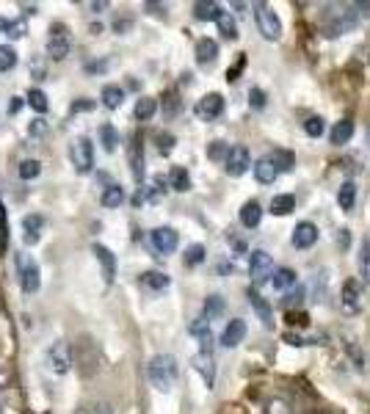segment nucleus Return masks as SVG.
<instances>
[{
  "instance_id": "f257e3e1",
  "label": "nucleus",
  "mask_w": 370,
  "mask_h": 414,
  "mask_svg": "<svg viewBox=\"0 0 370 414\" xmlns=\"http://www.w3.org/2000/svg\"><path fill=\"white\" fill-rule=\"evenodd\" d=\"M146 375H149V381H152L155 389L169 392V389L174 387V381H177V359H174L172 354H158V357H152L149 365H146Z\"/></svg>"
},
{
  "instance_id": "f03ea898",
  "label": "nucleus",
  "mask_w": 370,
  "mask_h": 414,
  "mask_svg": "<svg viewBox=\"0 0 370 414\" xmlns=\"http://www.w3.org/2000/svg\"><path fill=\"white\" fill-rule=\"evenodd\" d=\"M72 50V36H69V28L64 22H53L50 25V34H47V55L53 61H64Z\"/></svg>"
},
{
  "instance_id": "7ed1b4c3",
  "label": "nucleus",
  "mask_w": 370,
  "mask_h": 414,
  "mask_svg": "<svg viewBox=\"0 0 370 414\" xmlns=\"http://www.w3.org/2000/svg\"><path fill=\"white\" fill-rule=\"evenodd\" d=\"M47 362H50V370L58 373V375L69 373L72 365H75V351H72V345H69L67 340H55V343L47 348Z\"/></svg>"
},
{
  "instance_id": "20e7f679",
  "label": "nucleus",
  "mask_w": 370,
  "mask_h": 414,
  "mask_svg": "<svg viewBox=\"0 0 370 414\" xmlns=\"http://www.w3.org/2000/svg\"><path fill=\"white\" fill-rule=\"evenodd\" d=\"M254 17H257V28H260L263 39L277 42L282 36V20L277 17V11H271L266 3H254Z\"/></svg>"
},
{
  "instance_id": "39448f33",
  "label": "nucleus",
  "mask_w": 370,
  "mask_h": 414,
  "mask_svg": "<svg viewBox=\"0 0 370 414\" xmlns=\"http://www.w3.org/2000/svg\"><path fill=\"white\" fill-rule=\"evenodd\" d=\"M69 158H72V166L81 172V174H89L94 169V144L92 138L81 136L72 141L69 146Z\"/></svg>"
},
{
  "instance_id": "423d86ee",
  "label": "nucleus",
  "mask_w": 370,
  "mask_h": 414,
  "mask_svg": "<svg viewBox=\"0 0 370 414\" xmlns=\"http://www.w3.org/2000/svg\"><path fill=\"white\" fill-rule=\"evenodd\" d=\"M17 276H20V287H22V293H36L39 290V265L28 257V254H20L17 257Z\"/></svg>"
},
{
  "instance_id": "0eeeda50",
  "label": "nucleus",
  "mask_w": 370,
  "mask_h": 414,
  "mask_svg": "<svg viewBox=\"0 0 370 414\" xmlns=\"http://www.w3.org/2000/svg\"><path fill=\"white\" fill-rule=\"evenodd\" d=\"M224 169L230 177H243L249 169H252V152L243 146V144H235L230 146L227 158H224Z\"/></svg>"
},
{
  "instance_id": "6e6552de",
  "label": "nucleus",
  "mask_w": 370,
  "mask_h": 414,
  "mask_svg": "<svg viewBox=\"0 0 370 414\" xmlns=\"http://www.w3.org/2000/svg\"><path fill=\"white\" fill-rule=\"evenodd\" d=\"M249 274H252V282H266L268 276L274 274V260H271V254L268 251H263V249H257V251H252V257H249Z\"/></svg>"
},
{
  "instance_id": "1a4fd4ad",
  "label": "nucleus",
  "mask_w": 370,
  "mask_h": 414,
  "mask_svg": "<svg viewBox=\"0 0 370 414\" xmlns=\"http://www.w3.org/2000/svg\"><path fill=\"white\" fill-rule=\"evenodd\" d=\"M221 113H224V97L219 92L205 94V97L196 102V116L205 119V122H213V119H219Z\"/></svg>"
},
{
  "instance_id": "9d476101",
  "label": "nucleus",
  "mask_w": 370,
  "mask_h": 414,
  "mask_svg": "<svg viewBox=\"0 0 370 414\" xmlns=\"http://www.w3.org/2000/svg\"><path fill=\"white\" fill-rule=\"evenodd\" d=\"M149 240H152V246H155L158 254H172L177 249V243H180V235L172 230V227H155V230L149 232Z\"/></svg>"
},
{
  "instance_id": "9b49d317",
  "label": "nucleus",
  "mask_w": 370,
  "mask_h": 414,
  "mask_svg": "<svg viewBox=\"0 0 370 414\" xmlns=\"http://www.w3.org/2000/svg\"><path fill=\"white\" fill-rule=\"evenodd\" d=\"M340 304H343V310L351 312V315H357V312L362 310V293H359V282H357V279H348V282L343 284Z\"/></svg>"
},
{
  "instance_id": "f8f14e48",
  "label": "nucleus",
  "mask_w": 370,
  "mask_h": 414,
  "mask_svg": "<svg viewBox=\"0 0 370 414\" xmlns=\"http://www.w3.org/2000/svg\"><path fill=\"white\" fill-rule=\"evenodd\" d=\"M246 298H249V304H252V310L257 312V318L263 321V326L266 329H274V310H271V304L257 293V290H246Z\"/></svg>"
},
{
  "instance_id": "ddd939ff",
  "label": "nucleus",
  "mask_w": 370,
  "mask_h": 414,
  "mask_svg": "<svg viewBox=\"0 0 370 414\" xmlns=\"http://www.w3.org/2000/svg\"><path fill=\"white\" fill-rule=\"evenodd\" d=\"M92 251L94 257H97V263H100V268H102L105 282H114L116 279V257H114V251L108 246H102V243H94Z\"/></svg>"
},
{
  "instance_id": "4468645a",
  "label": "nucleus",
  "mask_w": 370,
  "mask_h": 414,
  "mask_svg": "<svg viewBox=\"0 0 370 414\" xmlns=\"http://www.w3.org/2000/svg\"><path fill=\"white\" fill-rule=\"evenodd\" d=\"M290 240H293L296 249H310V246H315V240H318V227H315L313 221H301V224H296Z\"/></svg>"
},
{
  "instance_id": "2eb2a0df",
  "label": "nucleus",
  "mask_w": 370,
  "mask_h": 414,
  "mask_svg": "<svg viewBox=\"0 0 370 414\" xmlns=\"http://www.w3.org/2000/svg\"><path fill=\"white\" fill-rule=\"evenodd\" d=\"M279 172L277 163L271 160V155H266V158H260L257 163H254V177H257V183L260 185H274L279 180Z\"/></svg>"
},
{
  "instance_id": "dca6fc26",
  "label": "nucleus",
  "mask_w": 370,
  "mask_h": 414,
  "mask_svg": "<svg viewBox=\"0 0 370 414\" xmlns=\"http://www.w3.org/2000/svg\"><path fill=\"white\" fill-rule=\"evenodd\" d=\"M243 337H246V323L240 321V318H232L224 326V331H221V345L224 348H238L243 343Z\"/></svg>"
},
{
  "instance_id": "f3484780",
  "label": "nucleus",
  "mask_w": 370,
  "mask_h": 414,
  "mask_svg": "<svg viewBox=\"0 0 370 414\" xmlns=\"http://www.w3.org/2000/svg\"><path fill=\"white\" fill-rule=\"evenodd\" d=\"M193 370L202 375V381L207 384V389H213V384H216V365H213V354H196L193 357Z\"/></svg>"
},
{
  "instance_id": "a211bd4d",
  "label": "nucleus",
  "mask_w": 370,
  "mask_h": 414,
  "mask_svg": "<svg viewBox=\"0 0 370 414\" xmlns=\"http://www.w3.org/2000/svg\"><path fill=\"white\" fill-rule=\"evenodd\" d=\"M22 230H25V243L34 246V243H39V237L45 232V219L39 213H31L22 219Z\"/></svg>"
},
{
  "instance_id": "6ab92c4d",
  "label": "nucleus",
  "mask_w": 370,
  "mask_h": 414,
  "mask_svg": "<svg viewBox=\"0 0 370 414\" xmlns=\"http://www.w3.org/2000/svg\"><path fill=\"white\" fill-rule=\"evenodd\" d=\"M260 221H263V207H260L257 199H249V202L240 207V224H243L246 230H254V227H260Z\"/></svg>"
},
{
  "instance_id": "aec40b11",
  "label": "nucleus",
  "mask_w": 370,
  "mask_h": 414,
  "mask_svg": "<svg viewBox=\"0 0 370 414\" xmlns=\"http://www.w3.org/2000/svg\"><path fill=\"white\" fill-rule=\"evenodd\" d=\"M216 58H219V42L216 39H199L196 42V64H202V67H210V64H216Z\"/></svg>"
},
{
  "instance_id": "412c9836",
  "label": "nucleus",
  "mask_w": 370,
  "mask_h": 414,
  "mask_svg": "<svg viewBox=\"0 0 370 414\" xmlns=\"http://www.w3.org/2000/svg\"><path fill=\"white\" fill-rule=\"evenodd\" d=\"M221 14H224V8L219 3H213V0H199L193 6V17L202 20V22H216Z\"/></svg>"
},
{
  "instance_id": "4be33fe9",
  "label": "nucleus",
  "mask_w": 370,
  "mask_h": 414,
  "mask_svg": "<svg viewBox=\"0 0 370 414\" xmlns=\"http://www.w3.org/2000/svg\"><path fill=\"white\" fill-rule=\"evenodd\" d=\"M337 205H340V210H345V213L354 210V205H357V183H354V180H345V183L340 185V191H337Z\"/></svg>"
},
{
  "instance_id": "5701e85b",
  "label": "nucleus",
  "mask_w": 370,
  "mask_h": 414,
  "mask_svg": "<svg viewBox=\"0 0 370 414\" xmlns=\"http://www.w3.org/2000/svg\"><path fill=\"white\" fill-rule=\"evenodd\" d=\"M351 138H354V122H351V119L337 122V125L331 127V133H329V141H331L334 146H343V144H348Z\"/></svg>"
},
{
  "instance_id": "b1692460",
  "label": "nucleus",
  "mask_w": 370,
  "mask_h": 414,
  "mask_svg": "<svg viewBox=\"0 0 370 414\" xmlns=\"http://www.w3.org/2000/svg\"><path fill=\"white\" fill-rule=\"evenodd\" d=\"M293 210H296V196L293 193H279V196L271 199V213L274 216H287Z\"/></svg>"
},
{
  "instance_id": "393cba45",
  "label": "nucleus",
  "mask_w": 370,
  "mask_h": 414,
  "mask_svg": "<svg viewBox=\"0 0 370 414\" xmlns=\"http://www.w3.org/2000/svg\"><path fill=\"white\" fill-rule=\"evenodd\" d=\"M100 99H102V105L105 108H111V111H116L122 102H125V92L119 89V86H102V94H100Z\"/></svg>"
},
{
  "instance_id": "a878e982",
  "label": "nucleus",
  "mask_w": 370,
  "mask_h": 414,
  "mask_svg": "<svg viewBox=\"0 0 370 414\" xmlns=\"http://www.w3.org/2000/svg\"><path fill=\"white\" fill-rule=\"evenodd\" d=\"M271 284H274V290H290L296 284V271L293 268H277L271 274Z\"/></svg>"
},
{
  "instance_id": "bb28decb",
  "label": "nucleus",
  "mask_w": 370,
  "mask_h": 414,
  "mask_svg": "<svg viewBox=\"0 0 370 414\" xmlns=\"http://www.w3.org/2000/svg\"><path fill=\"white\" fill-rule=\"evenodd\" d=\"M100 202H102V207H119L122 202H125V191H122V185H108L105 191H102V196H100Z\"/></svg>"
},
{
  "instance_id": "cd10ccee",
  "label": "nucleus",
  "mask_w": 370,
  "mask_h": 414,
  "mask_svg": "<svg viewBox=\"0 0 370 414\" xmlns=\"http://www.w3.org/2000/svg\"><path fill=\"white\" fill-rule=\"evenodd\" d=\"M155 111H158V99L155 97H141L139 102H136V119L139 122H146V119H152L155 116Z\"/></svg>"
},
{
  "instance_id": "c85d7f7f",
  "label": "nucleus",
  "mask_w": 370,
  "mask_h": 414,
  "mask_svg": "<svg viewBox=\"0 0 370 414\" xmlns=\"http://www.w3.org/2000/svg\"><path fill=\"white\" fill-rule=\"evenodd\" d=\"M100 141H102V149H105V152H116V146H119V133H116V127H114V125H102V127H100Z\"/></svg>"
},
{
  "instance_id": "c756f323",
  "label": "nucleus",
  "mask_w": 370,
  "mask_h": 414,
  "mask_svg": "<svg viewBox=\"0 0 370 414\" xmlns=\"http://www.w3.org/2000/svg\"><path fill=\"white\" fill-rule=\"evenodd\" d=\"M359 276L365 284H370V237H362L359 246Z\"/></svg>"
},
{
  "instance_id": "7c9ffc66",
  "label": "nucleus",
  "mask_w": 370,
  "mask_h": 414,
  "mask_svg": "<svg viewBox=\"0 0 370 414\" xmlns=\"http://www.w3.org/2000/svg\"><path fill=\"white\" fill-rule=\"evenodd\" d=\"M130 169H133V177L141 183V177H144V149H141L139 138H136V144L130 149Z\"/></svg>"
},
{
  "instance_id": "2f4dec72",
  "label": "nucleus",
  "mask_w": 370,
  "mask_h": 414,
  "mask_svg": "<svg viewBox=\"0 0 370 414\" xmlns=\"http://www.w3.org/2000/svg\"><path fill=\"white\" fill-rule=\"evenodd\" d=\"M169 183H172L174 191L185 193V191L191 188V177H188V172H185L183 166H174V169H172V174H169Z\"/></svg>"
},
{
  "instance_id": "473e14b6",
  "label": "nucleus",
  "mask_w": 370,
  "mask_h": 414,
  "mask_svg": "<svg viewBox=\"0 0 370 414\" xmlns=\"http://www.w3.org/2000/svg\"><path fill=\"white\" fill-rule=\"evenodd\" d=\"M224 312V298L221 296H207V301H205V321H213V318H219Z\"/></svg>"
},
{
  "instance_id": "72a5a7b5",
  "label": "nucleus",
  "mask_w": 370,
  "mask_h": 414,
  "mask_svg": "<svg viewBox=\"0 0 370 414\" xmlns=\"http://www.w3.org/2000/svg\"><path fill=\"white\" fill-rule=\"evenodd\" d=\"M141 282H144L149 290H166L172 279H169L166 274H160V271H149V274L141 276Z\"/></svg>"
},
{
  "instance_id": "f704fd0d",
  "label": "nucleus",
  "mask_w": 370,
  "mask_h": 414,
  "mask_svg": "<svg viewBox=\"0 0 370 414\" xmlns=\"http://www.w3.org/2000/svg\"><path fill=\"white\" fill-rule=\"evenodd\" d=\"M39 174H42V163H39V160L31 158V160H22V163H20V177H22V180H36Z\"/></svg>"
},
{
  "instance_id": "c9c22d12",
  "label": "nucleus",
  "mask_w": 370,
  "mask_h": 414,
  "mask_svg": "<svg viewBox=\"0 0 370 414\" xmlns=\"http://www.w3.org/2000/svg\"><path fill=\"white\" fill-rule=\"evenodd\" d=\"M216 22H219V31H221V36H224V39H238V25H235V20H232L227 11H224Z\"/></svg>"
},
{
  "instance_id": "e433bc0d",
  "label": "nucleus",
  "mask_w": 370,
  "mask_h": 414,
  "mask_svg": "<svg viewBox=\"0 0 370 414\" xmlns=\"http://www.w3.org/2000/svg\"><path fill=\"white\" fill-rule=\"evenodd\" d=\"M17 67V53H14V47L3 45L0 47V72H11Z\"/></svg>"
},
{
  "instance_id": "4c0bfd02",
  "label": "nucleus",
  "mask_w": 370,
  "mask_h": 414,
  "mask_svg": "<svg viewBox=\"0 0 370 414\" xmlns=\"http://www.w3.org/2000/svg\"><path fill=\"white\" fill-rule=\"evenodd\" d=\"M268 155H271V160L277 163L279 172L293 169V152H287V149H274V152H268Z\"/></svg>"
},
{
  "instance_id": "58836bf2",
  "label": "nucleus",
  "mask_w": 370,
  "mask_h": 414,
  "mask_svg": "<svg viewBox=\"0 0 370 414\" xmlns=\"http://www.w3.org/2000/svg\"><path fill=\"white\" fill-rule=\"evenodd\" d=\"M28 105L36 111V113H47V97L42 89H31L28 92Z\"/></svg>"
},
{
  "instance_id": "ea45409f",
  "label": "nucleus",
  "mask_w": 370,
  "mask_h": 414,
  "mask_svg": "<svg viewBox=\"0 0 370 414\" xmlns=\"http://www.w3.org/2000/svg\"><path fill=\"white\" fill-rule=\"evenodd\" d=\"M324 130H326V125L321 116H310V119L304 122V133H307L310 138H321L324 136Z\"/></svg>"
},
{
  "instance_id": "a19ab883",
  "label": "nucleus",
  "mask_w": 370,
  "mask_h": 414,
  "mask_svg": "<svg viewBox=\"0 0 370 414\" xmlns=\"http://www.w3.org/2000/svg\"><path fill=\"white\" fill-rule=\"evenodd\" d=\"M199 263H205V246L202 243H193L185 251V265H199Z\"/></svg>"
},
{
  "instance_id": "79ce46f5",
  "label": "nucleus",
  "mask_w": 370,
  "mask_h": 414,
  "mask_svg": "<svg viewBox=\"0 0 370 414\" xmlns=\"http://www.w3.org/2000/svg\"><path fill=\"white\" fill-rule=\"evenodd\" d=\"M0 28L8 34V39H20V36H25V22H8V20H0Z\"/></svg>"
},
{
  "instance_id": "37998d69",
  "label": "nucleus",
  "mask_w": 370,
  "mask_h": 414,
  "mask_svg": "<svg viewBox=\"0 0 370 414\" xmlns=\"http://www.w3.org/2000/svg\"><path fill=\"white\" fill-rule=\"evenodd\" d=\"M227 152H230V144H224V141H213L210 149H207V158H210V160H224Z\"/></svg>"
},
{
  "instance_id": "c03bdc74",
  "label": "nucleus",
  "mask_w": 370,
  "mask_h": 414,
  "mask_svg": "<svg viewBox=\"0 0 370 414\" xmlns=\"http://www.w3.org/2000/svg\"><path fill=\"white\" fill-rule=\"evenodd\" d=\"M8 249V216H6V207L0 205V251Z\"/></svg>"
},
{
  "instance_id": "a18cd8bd",
  "label": "nucleus",
  "mask_w": 370,
  "mask_h": 414,
  "mask_svg": "<svg viewBox=\"0 0 370 414\" xmlns=\"http://www.w3.org/2000/svg\"><path fill=\"white\" fill-rule=\"evenodd\" d=\"M158 149H160V155H169L174 149V136L172 133H160L158 136Z\"/></svg>"
},
{
  "instance_id": "49530a36",
  "label": "nucleus",
  "mask_w": 370,
  "mask_h": 414,
  "mask_svg": "<svg viewBox=\"0 0 370 414\" xmlns=\"http://www.w3.org/2000/svg\"><path fill=\"white\" fill-rule=\"evenodd\" d=\"M301 301H304V287H296L293 293H287V296H285V307H293V304L299 307Z\"/></svg>"
},
{
  "instance_id": "de8ad7c7",
  "label": "nucleus",
  "mask_w": 370,
  "mask_h": 414,
  "mask_svg": "<svg viewBox=\"0 0 370 414\" xmlns=\"http://www.w3.org/2000/svg\"><path fill=\"white\" fill-rule=\"evenodd\" d=\"M249 102H252L254 108H263V105H266V94H263V89H252V92H249Z\"/></svg>"
},
{
  "instance_id": "09e8293b",
  "label": "nucleus",
  "mask_w": 370,
  "mask_h": 414,
  "mask_svg": "<svg viewBox=\"0 0 370 414\" xmlns=\"http://www.w3.org/2000/svg\"><path fill=\"white\" fill-rule=\"evenodd\" d=\"M86 414H114V409H111V403L100 401V403H92V406L86 409Z\"/></svg>"
},
{
  "instance_id": "8fccbe9b",
  "label": "nucleus",
  "mask_w": 370,
  "mask_h": 414,
  "mask_svg": "<svg viewBox=\"0 0 370 414\" xmlns=\"http://www.w3.org/2000/svg\"><path fill=\"white\" fill-rule=\"evenodd\" d=\"M83 111H94L92 99H78V102H72V113H83Z\"/></svg>"
},
{
  "instance_id": "3c124183",
  "label": "nucleus",
  "mask_w": 370,
  "mask_h": 414,
  "mask_svg": "<svg viewBox=\"0 0 370 414\" xmlns=\"http://www.w3.org/2000/svg\"><path fill=\"white\" fill-rule=\"evenodd\" d=\"M243 64H246V58H240V61H238V64L232 67L230 72H227V81H230V83H235V81H238V75H240V69H243Z\"/></svg>"
},
{
  "instance_id": "603ef678",
  "label": "nucleus",
  "mask_w": 370,
  "mask_h": 414,
  "mask_svg": "<svg viewBox=\"0 0 370 414\" xmlns=\"http://www.w3.org/2000/svg\"><path fill=\"white\" fill-rule=\"evenodd\" d=\"M268 414H290V409L282 401H277V403H268Z\"/></svg>"
},
{
  "instance_id": "864d4df0",
  "label": "nucleus",
  "mask_w": 370,
  "mask_h": 414,
  "mask_svg": "<svg viewBox=\"0 0 370 414\" xmlns=\"http://www.w3.org/2000/svg\"><path fill=\"white\" fill-rule=\"evenodd\" d=\"M31 133H34V136H42V133H47V125L42 122V119H34V125H31Z\"/></svg>"
},
{
  "instance_id": "5fc2aeb1",
  "label": "nucleus",
  "mask_w": 370,
  "mask_h": 414,
  "mask_svg": "<svg viewBox=\"0 0 370 414\" xmlns=\"http://www.w3.org/2000/svg\"><path fill=\"white\" fill-rule=\"evenodd\" d=\"M287 318H290V323H293V326H296V323H299V326H307V323H310V318H307L304 312H299V315H293V312H290Z\"/></svg>"
},
{
  "instance_id": "6e6d98bb",
  "label": "nucleus",
  "mask_w": 370,
  "mask_h": 414,
  "mask_svg": "<svg viewBox=\"0 0 370 414\" xmlns=\"http://www.w3.org/2000/svg\"><path fill=\"white\" fill-rule=\"evenodd\" d=\"M285 343H287V345H307L299 334H285Z\"/></svg>"
},
{
  "instance_id": "4d7b16f0",
  "label": "nucleus",
  "mask_w": 370,
  "mask_h": 414,
  "mask_svg": "<svg viewBox=\"0 0 370 414\" xmlns=\"http://www.w3.org/2000/svg\"><path fill=\"white\" fill-rule=\"evenodd\" d=\"M340 232H343V235L337 237V243H340V246H348V230H340Z\"/></svg>"
},
{
  "instance_id": "13d9d810",
  "label": "nucleus",
  "mask_w": 370,
  "mask_h": 414,
  "mask_svg": "<svg viewBox=\"0 0 370 414\" xmlns=\"http://www.w3.org/2000/svg\"><path fill=\"white\" fill-rule=\"evenodd\" d=\"M6 384H8V373L0 370V389H6Z\"/></svg>"
},
{
  "instance_id": "bf43d9fd",
  "label": "nucleus",
  "mask_w": 370,
  "mask_h": 414,
  "mask_svg": "<svg viewBox=\"0 0 370 414\" xmlns=\"http://www.w3.org/2000/svg\"><path fill=\"white\" fill-rule=\"evenodd\" d=\"M20 111V97H14V102H11V113H17Z\"/></svg>"
},
{
  "instance_id": "052dcab7",
  "label": "nucleus",
  "mask_w": 370,
  "mask_h": 414,
  "mask_svg": "<svg viewBox=\"0 0 370 414\" xmlns=\"http://www.w3.org/2000/svg\"><path fill=\"white\" fill-rule=\"evenodd\" d=\"M105 6H108V3H92V11H102Z\"/></svg>"
},
{
  "instance_id": "680f3d73",
  "label": "nucleus",
  "mask_w": 370,
  "mask_h": 414,
  "mask_svg": "<svg viewBox=\"0 0 370 414\" xmlns=\"http://www.w3.org/2000/svg\"><path fill=\"white\" fill-rule=\"evenodd\" d=\"M0 414H8V409H6V406H0Z\"/></svg>"
},
{
  "instance_id": "e2e57ef3",
  "label": "nucleus",
  "mask_w": 370,
  "mask_h": 414,
  "mask_svg": "<svg viewBox=\"0 0 370 414\" xmlns=\"http://www.w3.org/2000/svg\"><path fill=\"white\" fill-rule=\"evenodd\" d=\"M368 146H370V136H368Z\"/></svg>"
}]
</instances>
